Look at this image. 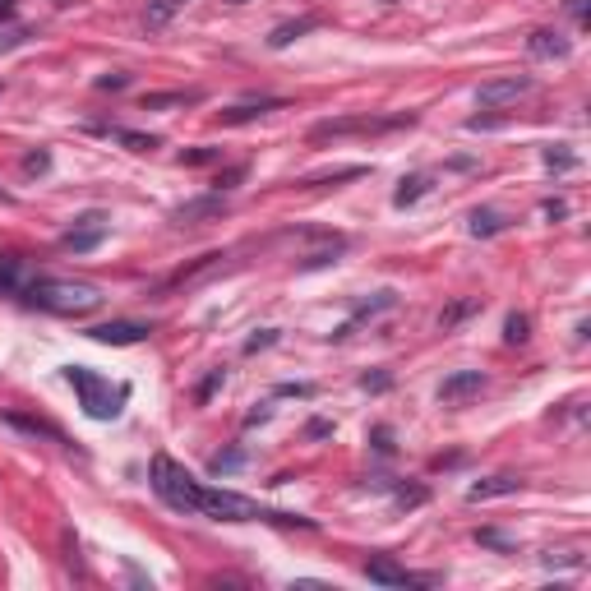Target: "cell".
Returning <instances> with one entry per match:
<instances>
[{
	"instance_id": "9",
	"label": "cell",
	"mask_w": 591,
	"mask_h": 591,
	"mask_svg": "<svg viewBox=\"0 0 591 591\" xmlns=\"http://www.w3.org/2000/svg\"><path fill=\"white\" fill-rule=\"evenodd\" d=\"M227 213V199H222V190L218 194H204V199H190V204H181L171 218L181 222V227H194V222H208V218H222Z\"/></svg>"
},
{
	"instance_id": "12",
	"label": "cell",
	"mask_w": 591,
	"mask_h": 591,
	"mask_svg": "<svg viewBox=\"0 0 591 591\" xmlns=\"http://www.w3.org/2000/svg\"><path fill=\"white\" fill-rule=\"evenodd\" d=\"M282 107H287L282 97H250V102H236V107L222 111V121H227V125H245V121H259V116L282 111Z\"/></svg>"
},
{
	"instance_id": "16",
	"label": "cell",
	"mask_w": 591,
	"mask_h": 591,
	"mask_svg": "<svg viewBox=\"0 0 591 591\" xmlns=\"http://www.w3.org/2000/svg\"><path fill=\"white\" fill-rule=\"evenodd\" d=\"M310 28H319V19H314V14H305V19H296V24H282V28H273V33H268V47H273V51L291 47V42H296V37H301V33H310Z\"/></svg>"
},
{
	"instance_id": "29",
	"label": "cell",
	"mask_w": 591,
	"mask_h": 591,
	"mask_svg": "<svg viewBox=\"0 0 591 591\" xmlns=\"http://www.w3.org/2000/svg\"><path fill=\"white\" fill-rule=\"evenodd\" d=\"M241 176H245V167H231V171H222V176H218V190H231V185L241 181Z\"/></svg>"
},
{
	"instance_id": "13",
	"label": "cell",
	"mask_w": 591,
	"mask_h": 591,
	"mask_svg": "<svg viewBox=\"0 0 591 591\" xmlns=\"http://www.w3.org/2000/svg\"><path fill=\"white\" fill-rule=\"evenodd\" d=\"M518 490H522L518 476H485V481H476L467 490V499L471 504H481V499H504V495H518Z\"/></svg>"
},
{
	"instance_id": "2",
	"label": "cell",
	"mask_w": 591,
	"mask_h": 591,
	"mask_svg": "<svg viewBox=\"0 0 591 591\" xmlns=\"http://www.w3.org/2000/svg\"><path fill=\"white\" fill-rule=\"evenodd\" d=\"M65 379L74 384V393H79V407L93 416V421H116L125 407V398H130V384H111V379H102V374H93L88 365H70L65 370Z\"/></svg>"
},
{
	"instance_id": "28",
	"label": "cell",
	"mask_w": 591,
	"mask_h": 591,
	"mask_svg": "<svg viewBox=\"0 0 591 591\" xmlns=\"http://www.w3.org/2000/svg\"><path fill=\"white\" fill-rule=\"evenodd\" d=\"M28 37V28H10V33H0V51H10V47H19Z\"/></svg>"
},
{
	"instance_id": "39",
	"label": "cell",
	"mask_w": 591,
	"mask_h": 591,
	"mask_svg": "<svg viewBox=\"0 0 591 591\" xmlns=\"http://www.w3.org/2000/svg\"><path fill=\"white\" fill-rule=\"evenodd\" d=\"M231 5H241V0H231Z\"/></svg>"
},
{
	"instance_id": "3",
	"label": "cell",
	"mask_w": 591,
	"mask_h": 591,
	"mask_svg": "<svg viewBox=\"0 0 591 591\" xmlns=\"http://www.w3.org/2000/svg\"><path fill=\"white\" fill-rule=\"evenodd\" d=\"M148 476H153V490H157V499H162L167 508H176V513H199V508H204V485L194 481V476L176 458L157 453Z\"/></svg>"
},
{
	"instance_id": "15",
	"label": "cell",
	"mask_w": 591,
	"mask_h": 591,
	"mask_svg": "<svg viewBox=\"0 0 591 591\" xmlns=\"http://www.w3.org/2000/svg\"><path fill=\"white\" fill-rule=\"evenodd\" d=\"M430 185H435V176H430V171H416V176H402L398 194H393V204H398V208L416 204L421 194H430Z\"/></svg>"
},
{
	"instance_id": "8",
	"label": "cell",
	"mask_w": 591,
	"mask_h": 591,
	"mask_svg": "<svg viewBox=\"0 0 591 591\" xmlns=\"http://www.w3.org/2000/svg\"><path fill=\"white\" fill-rule=\"evenodd\" d=\"M522 93H531L527 74H504V79H490V84H481L476 102H481V107H504V102H513V97H522Z\"/></svg>"
},
{
	"instance_id": "25",
	"label": "cell",
	"mask_w": 591,
	"mask_h": 591,
	"mask_svg": "<svg viewBox=\"0 0 591 591\" xmlns=\"http://www.w3.org/2000/svg\"><path fill=\"white\" fill-rule=\"evenodd\" d=\"M471 310H476V301H458V305H453V310H444V314H439V328H453V324H458V319H467Z\"/></svg>"
},
{
	"instance_id": "33",
	"label": "cell",
	"mask_w": 591,
	"mask_h": 591,
	"mask_svg": "<svg viewBox=\"0 0 591 591\" xmlns=\"http://www.w3.org/2000/svg\"><path fill=\"white\" fill-rule=\"evenodd\" d=\"M125 84H130L125 74H107V79H97V88H125Z\"/></svg>"
},
{
	"instance_id": "4",
	"label": "cell",
	"mask_w": 591,
	"mask_h": 591,
	"mask_svg": "<svg viewBox=\"0 0 591 591\" xmlns=\"http://www.w3.org/2000/svg\"><path fill=\"white\" fill-rule=\"evenodd\" d=\"M411 125V116H342V121H319L310 130V144H328V139H347V134H388Z\"/></svg>"
},
{
	"instance_id": "17",
	"label": "cell",
	"mask_w": 591,
	"mask_h": 591,
	"mask_svg": "<svg viewBox=\"0 0 591 591\" xmlns=\"http://www.w3.org/2000/svg\"><path fill=\"white\" fill-rule=\"evenodd\" d=\"M28 287V273L19 259H10V254H0V296H10V291H24Z\"/></svg>"
},
{
	"instance_id": "21",
	"label": "cell",
	"mask_w": 591,
	"mask_h": 591,
	"mask_svg": "<svg viewBox=\"0 0 591 591\" xmlns=\"http://www.w3.org/2000/svg\"><path fill=\"white\" fill-rule=\"evenodd\" d=\"M10 425H19V430H28V435H47V439H56V444H65V435L56 430V425H47V421H33V416H5Z\"/></svg>"
},
{
	"instance_id": "7",
	"label": "cell",
	"mask_w": 591,
	"mask_h": 591,
	"mask_svg": "<svg viewBox=\"0 0 591 591\" xmlns=\"http://www.w3.org/2000/svg\"><path fill=\"white\" fill-rule=\"evenodd\" d=\"M365 578L379 582V587H430V582H435V578H416V573H407V568L393 564L388 555L365 559Z\"/></svg>"
},
{
	"instance_id": "14",
	"label": "cell",
	"mask_w": 591,
	"mask_h": 591,
	"mask_svg": "<svg viewBox=\"0 0 591 591\" xmlns=\"http://www.w3.org/2000/svg\"><path fill=\"white\" fill-rule=\"evenodd\" d=\"M393 305H398V296H393V291H374V301H365L361 310L351 314L347 324H342L338 333H333V338H347V333H351V328H356V324H361V319H370V314H379V310H393Z\"/></svg>"
},
{
	"instance_id": "38",
	"label": "cell",
	"mask_w": 591,
	"mask_h": 591,
	"mask_svg": "<svg viewBox=\"0 0 591 591\" xmlns=\"http://www.w3.org/2000/svg\"><path fill=\"white\" fill-rule=\"evenodd\" d=\"M5 5H10V0H0V10H5Z\"/></svg>"
},
{
	"instance_id": "18",
	"label": "cell",
	"mask_w": 591,
	"mask_h": 591,
	"mask_svg": "<svg viewBox=\"0 0 591 591\" xmlns=\"http://www.w3.org/2000/svg\"><path fill=\"white\" fill-rule=\"evenodd\" d=\"M107 134V139H116V144H125L130 148V153H153V148H162V139H157V134H134V130H102Z\"/></svg>"
},
{
	"instance_id": "31",
	"label": "cell",
	"mask_w": 591,
	"mask_h": 591,
	"mask_svg": "<svg viewBox=\"0 0 591 591\" xmlns=\"http://www.w3.org/2000/svg\"><path fill=\"white\" fill-rule=\"evenodd\" d=\"M545 162H550V167H573V153H555V148H545Z\"/></svg>"
},
{
	"instance_id": "10",
	"label": "cell",
	"mask_w": 591,
	"mask_h": 591,
	"mask_svg": "<svg viewBox=\"0 0 591 591\" xmlns=\"http://www.w3.org/2000/svg\"><path fill=\"white\" fill-rule=\"evenodd\" d=\"M481 388H485L481 370H458L439 384V402H462V398H471V393H481Z\"/></svg>"
},
{
	"instance_id": "24",
	"label": "cell",
	"mask_w": 591,
	"mask_h": 591,
	"mask_svg": "<svg viewBox=\"0 0 591 591\" xmlns=\"http://www.w3.org/2000/svg\"><path fill=\"white\" fill-rule=\"evenodd\" d=\"M527 314H508V324H504V338L508 342H527Z\"/></svg>"
},
{
	"instance_id": "19",
	"label": "cell",
	"mask_w": 591,
	"mask_h": 591,
	"mask_svg": "<svg viewBox=\"0 0 591 591\" xmlns=\"http://www.w3.org/2000/svg\"><path fill=\"white\" fill-rule=\"evenodd\" d=\"M504 227H508V218L495 213V208H476L471 213V236H499Z\"/></svg>"
},
{
	"instance_id": "32",
	"label": "cell",
	"mask_w": 591,
	"mask_h": 591,
	"mask_svg": "<svg viewBox=\"0 0 591 591\" xmlns=\"http://www.w3.org/2000/svg\"><path fill=\"white\" fill-rule=\"evenodd\" d=\"M24 167H28V171H47V153H28V157H24Z\"/></svg>"
},
{
	"instance_id": "34",
	"label": "cell",
	"mask_w": 591,
	"mask_h": 591,
	"mask_svg": "<svg viewBox=\"0 0 591 591\" xmlns=\"http://www.w3.org/2000/svg\"><path fill=\"white\" fill-rule=\"evenodd\" d=\"M388 439H393L388 430H374V448H379V453H393V444H388Z\"/></svg>"
},
{
	"instance_id": "36",
	"label": "cell",
	"mask_w": 591,
	"mask_h": 591,
	"mask_svg": "<svg viewBox=\"0 0 591 591\" xmlns=\"http://www.w3.org/2000/svg\"><path fill=\"white\" fill-rule=\"evenodd\" d=\"M564 213H568V208L559 204V199H550V204H545V218H564Z\"/></svg>"
},
{
	"instance_id": "26",
	"label": "cell",
	"mask_w": 591,
	"mask_h": 591,
	"mask_svg": "<svg viewBox=\"0 0 591 591\" xmlns=\"http://www.w3.org/2000/svg\"><path fill=\"white\" fill-rule=\"evenodd\" d=\"M278 342V328H264V333H254L250 342H245V351H264V347H273Z\"/></svg>"
},
{
	"instance_id": "37",
	"label": "cell",
	"mask_w": 591,
	"mask_h": 591,
	"mask_svg": "<svg viewBox=\"0 0 591 591\" xmlns=\"http://www.w3.org/2000/svg\"><path fill=\"white\" fill-rule=\"evenodd\" d=\"M0 204H10V194H0Z\"/></svg>"
},
{
	"instance_id": "35",
	"label": "cell",
	"mask_w": 591,
	"mask_h": 591,
	"mask_svg": "<svg viewBox=\"0 0 591 591\" xmlns=\"http://www.w3.org/2000/svg\"><path fill=\"white\" fill-rule=\"evenodd\" d=\"M568 14L582 24V19H587V0H568Z\"/></svg>"
},
{
	"instance_id": "11",
	"label": "cell",
	"mask_w": 591,
	"mask_h": 591,
	"mask_svg": "<svg viewBox=\"0 0 591 591\" xmlns=\"http://www.w3.org/2000/svg\"><path fill=\"white\" fill-rule=\"evenodd\" d=\"M527 51L536 61H564L568 51H573V42H568L564 33H555V28H541V33H531Z\"/></svg>"
},
{
	"instance_id": "5",
	"label": "cell",
	"mask_w": 591,
	"mask_h": 591,
	"mask_svg": "<svg viewBox=\"0 0 591 591\" xmlns=\"http://www.w3.org/2000/svg\"><path fill=\"white\" fill-rule=\"evenodd\" d=\"M107 231H111L107 213H84V218H74V227L61 236V245L65 250H74V254H88V250H97V245L107 241Z\"/></svg>"
},
{
	"instance_id": "30",
	"label": "cell",
	"mask_w": 591,
	"mask_h": 591,
	"mask_svg": "<svg viewBox=\"0 0 591 591\" xmlns=\"http://www.w3.org/2000/svg\"><path fill=\"white\" fill-rule=\"evenodd\" d=\"M481 545H499V550H513V541H508V536H499V531H481Z\"/></svg>"
},
{
	"instance_id": "1",
	"label": "cell",
	"mask_w": 591,
	"mask_h": 591,
	"mask_svg": "<svg viewBox=\"0 0 591 591\" xmlns=\"http://www.w3.org/2000/svg\"><path fill=\"white\" fill-rule=\"evenodd\" d=\"M24 301L33 305V310L79 319V314H93L97 305H102V291H97L93 282H74V278H33L24 287Z\"/></svg>"
},
{
	"instance_id": "6",
	"label": "cell",
	"mask_w": 591,
	"mask_h": 591,
	"mask_svg": "<svg viewBox=\"0 0 591 591\" xmlns=\"http://www.w3.org/2000/svg\"><path fill=\"white\" fill-rule=\"evenodd\" d=\"M88 338L102 342V347H134V342L153 338V328L139 324V319H111V324H97L88 328Z\"/></svg>"
},
{
	"instance_id": "22",
	"label": "cell",
	"mask_w": 591,
	"mask_h": 591,
	"mask_svg": "<svg viewBox=\"0 0 591 591\" xmlns=\"http://www.w3.org/2000/svg\"><path fill=\"white\" fill-rule=\"evenodd\" d=\"M185 102H199V93H148L144 97V111H153V107H185Z\"/></svg>"
},
{
	"instance_id": "23",
	"label": "cell",
	"mask_w": 591,
	"mask_h": 591,
	"mask_svg": "<svg viewBox=\"0 0 591 591\" xmlns=\"http://www.w3.org/2000/svg\"><path fill=\"white\" fill-rule=\"evenodd\" d=\"M181 162H185V167H208V162H222V148H213V144H204V148H185Z\"/></svg>"
},
{
	"instance_id": "27",
	"label": "cell",
	"mask_w": 591,
	"mask_h": 591,
	"mask_svg": "<svg viewBox=\"0 0 591 591\" xmlns=\"http://www.w3.org/2000/svg\"><path fill=\"white\" fill-rule=\"evenodd\" d=\"M236 467H241V453H218V458H213V471H218V476L222 471H236Z\"/></svg>"
},
{
	"instance_id": "20",
	"label": "cell",
	"mask_w": 591,
	"mask_h": 591,
	"mask_svg": "<svg viewBox=\"0 0 591 591\" xmlns=\"http://www.w3.org/2000/svg\"><path fill=\"white\" fill-rule=\"evenodd\" d=\"M181 5H190V0H153V5H148V14H144V24L148 28H162L171 14L181 10Z\"/></svg>"
}]
</instances>
